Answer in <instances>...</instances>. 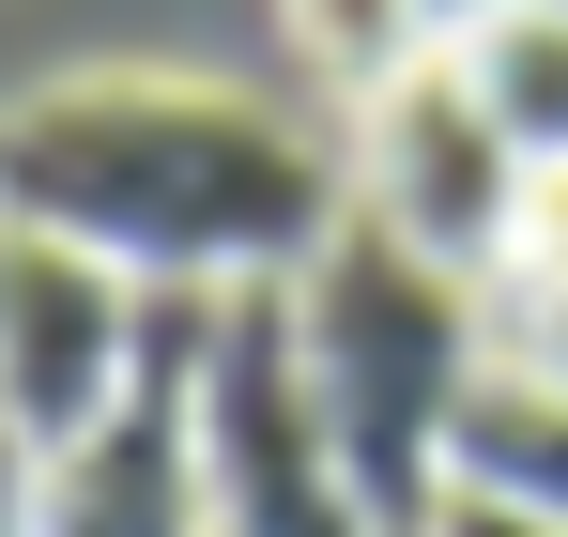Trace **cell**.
<instances>
[{
  "label": "cell",
  "mask_w": 568,
  "mask_h": 537,
  "mask_svg": "<svg viewBox=\"0 0 568 537\" xmlns=\"http://www.w3.org/2000/svg\"><path fill=\"white\" fill-rule=\"evenodd\" d=\"M0 215L123 262L139 292H262L354 215L338 139L185 62H78L0 108Z\"/></svg>",
  "instance_id": "cell-1"
},
{
  "label": "cell",
  "mask_w": 568,
  "mask_h": 537,
  "mask_svg": "<svg viewBox=\"0 0 568 537\" xmlns=\"http://www.w3.org/2000/svg\"><path fill=\"white\" fill-rule=\"evenodd\" d=\"M292 338H307V384H323V415H338V460H354L369 523L430 537V507H446V430H462L476 368L507 354L491 276H446V262H415L399 231L338 215V231L307 246V276H292Z\"/></svg>",
  "instance_id": "cell-2"
},
{
  "label": "cell",
  "mask_w": 568,
  "mask_h": 537,
  "mask_svg": "<svg viewBox=\"0 0 568 537\" xmlns=\"http://www.w3.org/2000/svg\"><path fill=\"white\" fill-rule=\"evenodd\" d=\"M185 446H200V507L215 537H384L354 460H338V415L307 384V338H292V276L262 292H215L185 368Z\"/></svg>",
  "instance_id": "cell-3"
},
{
  "label": "cell",
  "mask_w": 568,
  "mask_h": 537,
  "mask_svg": "<svg viewBox=\"0 0 568 537\" xmlns=\"http://www.w3.org/2000/svg\"><path fill=\"white\" fill-rule=\"evenodd\" d=\"M139 368H154V292L31 215H0V430L62 460L139 399Z\"/></svg>",
  "instance_id": "cell-4"
},
{
  "label": "cell",
  "mask_w": 568,
  "mask_h": 537,
  "mask_svg": "<svg viewBox=\"0 0 568 537\" xmlns=\"http://www.w3.org/2000/svg\"><path fill=\"white\" fill-rule=\"evenodd\" d=\"M338 170H354V215H369V231H399L415 262H446V276H491V262H507V215H523V154L491 139V108H476L462 47L399 62V78L354 108Z\"/></svg>",
  "instance_id": "cell-5"
},
{
  "label": "cell",
  "mask_w": 568,
  "mask_h": 537,
  "mask_svg": "<svg viewBox=\"0 0 568 537\" xmlns=\"http://www.w3.org/2000/svg\"><path fill=\"white\" fill-rule=\"evenodd\" d=\"M446 492H491V507H538V523H568V384L523 338L476 368L462 430H446Z\"/></svg>",
  "instance_id": "cell-6"
},
{
  "label": "cell",
  "mask_w": 568,
  "mask_h": 537,
  "mask_svg": "<svg viewBox=\"0 0 568 537\" xmlns=\"http://www.w3.org/2000/svg\"><path fill=\"white\" fill-rule=\"evenodd\" d=\"M462 78H476V108H491V139H507L523 170H554V154H568V0L476 16V31H462Z\"/></svg>",
  "instance_id": "cell-7"
},
{
  "label": "cell",
  "mask_w": 568,
  "mask_h": 537,
  "mask_svg": "<svg viewBox=\"0 0 568 537\" xmlns=\"http://www.w3.org/2000/svg\"><path fill=\"white\" fill-rule=\"evenodd\" d=\"M277 31L338 108H369L399 62H430V0H277Z\"/></svg>",
  "instance_id": "cell-8"
},
{
  "label": "cell",
  "mask_w": 568,
  "mask_h": 537,
  "mask_svg": "<svg viewBox=\"0 0 568 537\" xmlns=\"http://www.w3.org/2000/svg\"><path fill=\"white\" fill-rule=\"evenodd\" d=\"M507 292H523V323H538V307H568V154L554 170H523V215H507Z\"/></svg>",
  "instance_id": "cell-9"
},
{
  "label": "cell",
  "mask_w": 568,
  "mask_h": 537,
  "mask_svg": "<svg viewBox=\"0 0 568 537\" xmlns=\"http://www.w3.org/2000/svg\"><path fill=\"white\" fill-rule=\"evenodd\" d=\"M430 537H568V523H538V507H491V492H446V507H430Z\"/></svg>",
  "instance_id": "cell-10"
},
{
  "label": "cell",
  "mask_w": 568,
  "mask_h": 537,
  "mask_svg": "<svg viewBox=\"0 0 568 537\" xmlns=\"http://www.w3.org/2000/svg\"><path fill=\"white\" fill-rule=\"evenodd\" d=\"M0 537H47V460L0 430Z\"/></svg>",
  "instance_id": "cell-11"
},
{
  "label": "cell",
  "mask_w": 568,
  "mask_h": 537,
  "mask_svg": "<svg viewBox=\"0 0 568 537\" xmlns=\"http://www.w3.org/2000/svg\"><path fill=\"white\" fill-rule=\"evenodd\" d=\"M523 354H538V368L568 384V307H538V323H523Z\"/></svg>",
  "instance_id": "cell-12"
},
{
  "label": "cell",
  "mask_w": 568,
  "mask_h": 537,
  "mask_svg": "<svg viewBox=\"0 0 568 537\" xmlns=\"http://www.w3.org/2000/svg\"><path fill=\"white\" fill-rule=\"evenodd\" d=\"M476 16H507V0H430V47H462Z\"/></svg>",
  "instance_id": "cell-13"
}]
</instances>
